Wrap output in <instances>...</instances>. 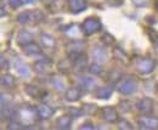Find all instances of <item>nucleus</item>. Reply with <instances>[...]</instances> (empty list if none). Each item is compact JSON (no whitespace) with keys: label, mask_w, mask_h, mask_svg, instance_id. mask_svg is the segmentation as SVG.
Here are the masks:
<instances>
[{"label":"nucleus","mask_w":158,"mask_h":130,"mask_svg":"<svg viewBox=\"0 0 158 130\" xmlns=\"http://www.w3.org/2000/svg\"><path fill=\"white\" fill-rule=\"evenodd\" d=\"M132 65L134 68L137 73L140 74H148L151 72H153V69L156 68V62L146 56H137L132 60Z\"/></svg>","instance_id":"f257e3e1"},{"label":"nucleus","mask_w":158,"mask_h":130,"mask_svg":"<svg viewBox=\"0 0 158 130\" xmlns=\"http://www.w3.org/2000/svg\"><path fill=\"white\" fill-rule=\"evenodd\" d=\"M37 108H33L30 104H23L22 107H20V109L17 111V116H18V119L22 124H33L35 122V118H37Z\"/></svg>","instance_id":"f03ea898"},{"label":"nucleus","mask_w":158,"mask_h":130,"mask_svg":"<svg viewBox=\"0 0 158 130\" xmlns=\"http://www.w3.org/2000/svg\"><path fill=\"white\" fill-rule=\"evenodd\" d=\"M81 32L85 35H91L94 33H97L101 30L102 25L100 22V20L97 17H88L83 23H81Z\"/></svg>","instance_id":"7ed1b4c3"},{"label":"nucleus","mask_w":158,"mask_h":130,"mask_svg":"<svg viewBox=\"0 0 158 130\" xmlns=\"http://www.w3.org/2000/svg\"><path fill=\"white\" fill-rule=\"evenodd\" d=\"M117 89H118V91H119L120 94H123V95H129V94H132L134 91H136V89H137V83L132 78H125L118 83Z\"/></svg>","instance_id":"20e7f679"},{"label":"nucleus","mask_w":158,"mask_h":130,"mask_svg":"<svg viewBox=\"0 0 158 130\" xmlns=\"http://www.w3.org/2000/svg\"><path fill=\"white\" fill-rule=\"evenodd\" d=\"M139 128L140 129H158V118L153 116H146L144 114L139 120Z\"/></svg>","instance_id":"39448f33"},{"label":"nucleus","mask_w":158,"mask_h":130,"mask_svg":"<svg viewBox=\"0 0 158 130\" xmlns=\"http://www.w3.org/2000/svg\"><path fill=\"white\" fill-rule=\"evenodd\" d=\"M101 113H102V118L109 122V123H114L118 120L119 116H118V111L117 108L112 107V106H106L101 109Z\"/></svg>","instance_id":"423d86ee"},{"label":"nucleus","mask_w":158,"mask_h":130,"mask_svg":"<svg viewBox=\"0 0 158 130\" xmlns=\"http://www.w3.org/2000/svg\"><path fill=\"white\" fill-rule=\"evenodd\" d=\"M84 48H85V43L84 41H81V40H74V41H72V43H69L67 45V52H68L69 56H72V57L76 58L79 53L83 52Z\"/></svg>","instance_id":"0eeeda50"},{"label":"nucleus","mask_w":158,"mask_h":130,"mask_svg":"<svg viewBox=\"0 0 158 130\" xmlns=\"http://www.w3.org/2000/svg\"><path fill=\"white\" fill-rule=\"evenodd\" d=\"M136 108L142 114H150L153 111V100L150 97H144L136 104Z\"/></svg>","instance_id":"6e6552de"},{"label":"nucleus","mask_w":158,"mask_h":130,"mask_svg":"<svg viewBox=\"0 0 158 130\" xmlns=\"http://www.w3.org/2000/svg\"><path fill=\"white\" fill-rule=\"evenodd\" d=\"M67 4H68V9L72 14H79V12L86 10V7H88L86 0H68Z\"/></svg>","instance_id":"1a4fd4ad"},{"label":"nucleus","mask_w":158,"mask_h":130,"mask_svg":"<svg viewBox=\"0 0 158 130\" xmlns=\"http://www.w3.org/2000/svg\"><path fill=\"white\" fill-rule=\"evenodd\" d=\"M71 124H72V117L69 114H63V116L58 117L55 123L56 128H58V129H69Z\"/></svg>","instance_id":"9d476101"},{"label":"nucleus","mask_w":158,"mask_h":130,"mask_svg":"<svg viewBox=\"0 0 158 130\" xmlns=\"http://www.w3.org/2000/svg\"><path fill=\"white\" fill-rule=\"evenodd\" d=\"M86 66H88V57H86V55H84V53L81 52V53H79L78 56L74 58L73 67H74V69H76V71L81 72V71H84V69H85V67H86Z\"/></svg>","instance_id":"9b49d317"},{"label":"nucleus","mask_w":158,"mask_h":130,"mask_svg":"<svg viewBox=\"0 0 158 130\" xmlns=\"http://www.w3.org/2000/svg\"><path fill=\"white\" fill-rule=\"evenodd\" d=\"M112 93H113V89L109 88V86H100L95 90L94 95L95 97L97 99H101V100H107L112 96Z\"/></svg>","instance_id":"f8f14e48"},{"label":"nucleus","mask_w":158,"mask_h":130,"mask_svg":"<svg viewBox=\"0 0 158 130\" xmlns=\"http://www.w3.org/2000/svg\"><path fill=\"white\" fill-rule=\"evenodd\" d=\"M37 112H38V116L41 118V119H49L51 116L53 114V108H51L49 104H40L37 107Z\"/></svg>","instance_id":"ddd939ff"},{"label":"nucleus","mask_w":158,"mask_h":130,"mask_svg":"<svg viewBox=\"0 0 158 130\" xmlns=\"http://www.w3.org/2000/svg\"><path fill=\"white\" fill-rule=\"evenodd\" d=\"M65 97L69 102H76V101H78L79 99L81 97L80 90H79L78 88H76V86H71L69 89H67V91L65 94Z\"/></svg>","instance_id":"4468645a"},{"label":"nucleus","mask_w":158,"mask_h":130,"mask_svg":"<svg viewBox=\"0 0 158 130\" xmlns=\"http://www.w3.org/2000/svg\"><path fill=\"white\" fill-rule=\"evenodd\" d=\"M34 69L35 72L40 73V74H46L51 71V65H50V61L46 60V61H38L34 63Z\"/></svg>","instance_id":"2eb2a0df"},{"label":"nucleus","mask_w":158,"mask_h":130,"mask_svg":"<svg viewBox=\"0 0 158 130\" xmlns=\"http://www.w3.org/2000/svg\"><path fill=\"white\" fill-rule=\"evenodd\" d=\"M33 41V35L29 33V32H27V30H21L18 34H17V43H18V45H21L22 48L27 45V44H29V43H32Z\"/></svg>","instance_id":"dca6fc26"},{"label":"nucleus","mask_w":158,"mask_h":130,"mask_svg":"<svg viewBox=\"0 0 158 130\" xmlns=\"http://www.w3.org/2000/svg\"><path fill=\"white\" fill-rule=\"evenodd\" d=\"M23 52L26 53V55H29V56H32V55H37V53H41V48L37 44V43H29V44H27L23 46Z\"/></svg>","instance_id":"f3484780"},{"label":"nucleus","mask_w":158,"mask_h":130,"mask_svg":"<svg viewBox=\"0 0 158 130\" xmlns=\"http://www.w3.org/2000/svg\"><path fill=\"white\" fill-rule=\"evenodd\" d=\"M40 39H41L43 45H44V46H46V48L53 49V48H55V46H56V40H55V38H53V37H51L50 34L43 33V34L40 35Z\"/></svg>","instance_id":"a211bd4d"},{"label":"nucleus","mask_w":158,"mask_h":130,"mask_svg":"<svg viewBox=\"0 0 158 130\" xmlns=\"http://www.w3.org/2000/svg\"><path fill=\"white\" fill-rule=\"evenodd\" d=\"M1 84H2V86L7 88V89H11L16 85V79L11 74H4L1 77Z\"/></svg>","instance_id":"6ab92c4d"},{"label":"nucleus","mask_w":158,"mask_h":130,"mask_svg":"<svg viewBox=\"0 0 158 130\" xmlns=\"http://www.w3.org/2000/svg\"><path fill=\"white\" fill-rule=\"evenodd\" d=\"M91 53H93L96 62H102V61H106V58H107V53H106L105 49H101V48L93 49Z\"/></svg>","instance_id":"aec40b11"},{"label":"nucleus","mask_w":158,"mask_h":130,"mask_svg":"<svg viewBox=\"0 0 158 130\" xmlns=\"http://www.w3.org/2000/svg\"><path fill=\"white\" fill-rule=\"evenodd\" d=\"M23 90H25V93H26L27 95L30 96V97H38L39 94H40L39 89L35 85H32V84H26L25 88H23Z\"/></svg>","instance_id":"412c9836"},{"label":"nucleus","mask_w":158,"mask_h":130,"mask_svg":"<svg viewBox=\"0 0 158 130\" xmlns=\"http://www.w3.org/2000/svg\"><path fill=\"white\" fill-rule=\"evenodd\" d=\"M97 111V106L95 104H84L81 106V112L85 116H93Z\"/></svg>","instance_id":"4be33fe9"},{"label":"nucleus","mask_w":158,"mask_h":130,"mask_svg":"<svg viewBox=\"0 0 158 130\" xmlns=\"http://www.w3.org/2000/svg\"><path fill=\"white\" fill-rule=\"evenodd\" d=\"M51 84H53V86L57 90V91H62V90H65V81H63V79L61 78V77H58V76H55L51 78Z\"/></svg>","instance_id":"5701e85b"},{"label":"nucleus","mask_w":158,"mask_h":130,"mask_svg":"<svg viewBox=\"0 0 158 130\" xmlns=\"http://www.w3.org/2000/svg\"><path fill=\"white\" fill-rule=\"evenodd\" d=\"M122 77H123V73H122L119 69H113V71H111V72L108 73L107 79H108L111 83H117V81L120 80Z\"/></svg>","instance_id":"b1692460"},{"label":"nucleus","mask_w":158,"mask_h":130,"mask_svg":"<svg viewBox=\"0 0 158 130\" xmlns=\"http://www.w3.org/2000/svg\"><path fill=\"white\" fill-rule=\"evenodd\" d=\"M17 22H20L22 25L30 22V11H23V12L18 14L17 15Z\"/></svg>","instance_id":"393cba45"},{"label":"nucleus","mask_w":158,"mask_h":130,"mask_svg":"<svg viewBox=\"0 0 158 130\" xmlns=\"http://www.w3.org/2000/svg\"><path fill=\"white\" fill-rule=\"evenodd\" d=\"M113 53H114V57L117 60H119L120 62H127V53L123 51L120 48H116L113 50Z\"/></svg>","instance_id":"a878e982"},{"label":"nucleus","mask_w":158,"mask_h":130,"mask_svg":"<svg viewBox=\"0 0 158 130\" xmlns=\"http://www.w3.org/2000/svg\"><path fill=\"white\" fill-rule=\"evenodd\" d=\"M72 65H71V61L69 60H62L60 63H58V69L61 72H68L71 69Z\"/></svg>","instance_id":"bb28decb"},{"label":"nucleus","mask_w":158,"mask_h":130,"mask_svg":"<svg viewBox=\"0 0 158 130\" xmlns=\"http://www.w3.org/2000/svg\"><path fill=\"white\" fill-rule=\"evenodd\" d=\"M80 84H81V86H84L86 89H90V88H94L95 86V80L86 77V78L80 79Z\"/></svg>","instance_id":"cd10ccee"},{"label":"nucleus","mask_w":158,"mask_h":130,"mask_svg":"<svg viewBox=\"0 0 158 130\" xmlns=\"http://www.w3.org/2000/svg\"><path fill=\"white\" fill-rule=\"evenodd\" d=\"M89 71H90V73L91 74H95V76H99L101 72H102V67H101V65H99L97 62H94L91 66H90V68H89Z\"/></svg>","instance_id":"c85d7f7f"},{"label":"nucleus","mask_w":158,"mask_h":130,"mask_svg":"<svg viewBox=\"0 0 158 130\" xmlns=\"http://www.w3.org/2000/svg\"><path fill=\"white\" fill-rule=\"evenodd\" d=\"M118 108H119L120 112L127 113V112H129V111L132 109V106H130V102H129V101H120V102L118 104Z\"/></svg>","instance_id":"c756f323"},{"label":"nucleus","mask_w":158,"mask_h":130,"mask_svg":"<svg viewBox=\"0 0 158 130\" xmlns=\"http://www.w3.org/2000/svg\"><path fill=\"white\" fill-rule=\"evenodd\" d=\"M101 41H102L105 45H112L113 41H114V38H113L109 33H105V34L101 37Z\"/></svg>","instance_id":"7c9ffc66"},{"label":"nucleus","mask_w":158,"mask_h":130,"mask_svg":"<svg viewBox=\"0 0 158 130\" xmlns=\"http://www.w3.org/2000/svg\"><path fill=\"white\" fill-rule=\"evenodd\" d=\"M17 72H18V74L21 76V77H29V69H28V67L25 66V65H21V66H18L17 67Z\"/></svg>","instance_id":"2f4dec72"},{"label":"nucleus","mask_w":158,"mask_h":130,"mask_svg":"<svg viewBox=\"0 0 158 130\" xmlns=\"http://www.w3.org/2000/svg\"><path fill=\"white\" fill-rule=\"evenodd\" d=\"M68 114H69L71 117L78 118V117H80V116L83 114V112H81V108H80V109H78V108H69V109H68Z\"/></svg>","instance_id":"473e14b6"},{"label":"nucleus","mask_w":158,"mask_h":130,"mask_svg":"<svg viewBox=\"0 0 158 130\" xmlns=\"http://www.w3.org/2000/svg\"><path fill=\"white\" fill-rule=\"evenodd\" d=\"M118 128H119V129H132V127L130 125V123L127 122V120H120Z\"/></svg>","instance_id":"72a5a7b5"},{"label":"nucleus","mask_w":158,"mask_h":130,"mask_svg":"<svg viewBox=\"0 0 158 130\" xmlns=\"http://www.w3.org/2000/svg\"><path fill=\"white\" fill-rule=\"evenodd\" d=\"M9 5L12 7V9H17L22 5V0H9Z\"/></svg>","instance_id":"f704fd0d"},{"label":"nucleus","mask_w":158,"mask_h":130,"mask_svg":"<svg viewBox=\"0 0 158 130\" xmlns=\"http://www.w3.org/2000/svg\"><path fill=\"white\" fill-rule=\"evenodd\" d=\"M132 2H134V5L141 7V6H146L150 2V0H132Z\"/></svg>","instance_id":"c9c22d12"},{"label":"nucleus","mask_w":158,"mask_h":130,"mask_svg":"<svg viewBox=\"0 0 158 130\" xmlns=\"http://www.w3.org/2000/svg\"><path fill=\"white\" fill-rule=\"evenodd\" d=\"M79 129H90V130H93V129H95V127L93 125V123H90V122H85V123H83L80 127H79Z\"/></svg>","instance_id":"e433bc0d"},{"label":"nucleus","mask_w":158,"mask_h":130,"mask_svg":"<svg viewBox=\"0 0 158 130\" xmlns=\"http://www.w3.org/2000/svg\"><path fill=\"white\" fill-rule=\"evenodd\" d=\"M21 124H18L17 122H9L7 124V129H21Z\"/></svg>","instance_id":"4c0bfd02"},{"label":"nucleus","mask_w":158,"mask_h":130,"mask_svg":"<svg viewBox=\"0 0 158 130\" xmlns=\"http://www.w3.org/2000/svg\"><path fill=\"white\" fill-rule=\"evenodd\" d=\"M107 2L111 5V6H120L122 5V0H107Z\"/></svg>","instance_id":"58836bf2"},{"label":"nucleus","mask_w":158,"mask_h":130,"mask_svg":"<svg viewBox=\"0 0 158 130\" xmlns=\"http://www.w3.org/2000/svg\"><path fill=\"white\" fill-rule=\"evenodd\" d=\"M146 21L150 22V23H155V22H156L155 17H152V16H147V17H146Z\"/></svg>","instance_id":"ea45409f"},{"label":"nucleus","mask_w":158,"mask_h":130,"mask_svg":"<svg viewBox=\"0 0 158 130\" xmlns=\"http://www.w3.org/2000/svg\"><path fill=\"white\" fill-rule=\"evenodd\" d=\"M155 51L158 53V41H156V44H155Z\"/></svg>","instance_id":"a19ab883"},{"label":"nucleus","mask_w":158,"mask_h":130,"mask_svg":"<svg viewBox=\"0 0 158 130\" xmlns=\"http://www.w3.org/2000/svg\"><path fill=\"white\" fill-rule=\"evenodd\" d=\"M155 7H156V10L158 11V0H156V1H155Z\"/></svg>","instance_id":"79ce46f5"},{"label":"nucleus","mask_w":158,"mask_h":130,"mask_svg":"<svg viewBox=\"0 0 158 130\" xmlns=\"http://www.w3.org/2000/svg\"><path fill=\"white\" fill-rule=\"evenodd\" d=\"M25 1H26V2H28V4H30V2H34L35 0H25Z\"/></svg>","instance_id":"37998d69"},{"label":"nucleus","mask_w":158,"mask_h":130,"mask_svg":"<svg viewBox=\"0 0 158 130\" xmlns=\"http://www.w3.org/2000/svg\"><path fill=\"white\" fill-rule=\"evenodd\" d=\"M157 89H158V85H157Z\"/></svg>","instance_id":"c03bdc74"}]
</instances>
